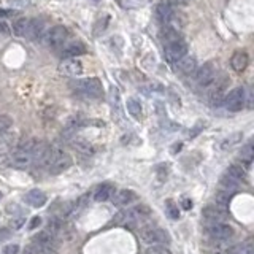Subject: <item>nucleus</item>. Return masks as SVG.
<instances>
[{"label":"nucleus","instance_id":"39448f33","mask_svg":"<svg viewBox=\"0 0 254 254\" xmlns=\"http://www.w3.org/2000/svg\"><path fill=\"white\" fill-rule=\"evenodd\" d=\"M184 54H188V44L184 40H181V37L165 43V59H167V62L175 64Z\"/></svg>","mask_w":254,"mask_h":254},{"label":"nucleus","instance_id":"f704fd0d","mask_svg":"<svg viewBox=\"0 0 254 254\" xmlns=\"http://www.w3.org/2000/svg\"><path fill=\"white\" fill-rule=\"evenodd\" d=\"M11 224H13V227L15 229H19L22 224H24V218H18V219H13L11 221Z\"/></svg>","mask_w":254,"mask_h":254},{"label":"nucleus","instance_id":"5701e85b","mask_svg":"<svg viewBox=\"0 0 254 254\" xmlns=\"http://www.w3.org/2000/svg\"><path fill=\"white\" fill-rule=\"evenodd\" d=\"M73 148L80 152V154L83 156H91L92 152H94V148H92V145L86 142V140H83V138H76L73 140Z\"/></svg>","mask_w":254,"mask_h":254},{"label":"nucleus","instance_id":"f3484780","mask_svg":"<svg viewBox=\"0 0 254 254\" xmlns=\"http://www.w3.org/2000/svg\"><path fill=\"white\" fill-rule=\"evenodd\" d=\"M113 203L118 207H123V205H129V203H132L133 200L137 199V195L133 190L130 189H123V190H118L116 194H113Z\"/></svg>","mask_w":254,"mask_h":254},{"label":"nucleus","instance_id":"2f4dec72","mask_svg":"<svg viewBox=\"0 0 254 254\" xmlns=\"http://www.w3.org/2000/svg\"><path fill=\"white\" fill-rule=\"evenodd\" d=\"M19 246L18 245H6L3 248V254H18Z\"/></svg>","mask_w":254,"mask_h":254},{"label":"nucleus","instance_id":"58836bf2","mask_svg":"<svg viewBox=\"0 0 254 254\" xmlns=\"http://www.w3.org/2000/svg\"><path fill=\"white\" fill-rule=\"evenodd\" d=\"M175 2H176V3H186L188 0H175Z\"/></svg>","mask_w":254,"mask_h":254},{"label":"nucleus","instance_id":"f257e3e1","mask_svg":"<svg viewBox=\"0 0 254 254\" xmlns=\"http://www.w3.org/2000/svg\"><path fill=\"white\" fill-rule=\"evenodd\" d=\"M70 89L76 94L81 95V97H100L104 94V87H102V83L97 78H85V80H76L70 83Z\"/></svg>","mask_w":254,"mask_h":254},{"label":"nucleus","instance_id":"412c9836","mask_svg":"<svg viewBox=\"0 0 254 254\" xmlns=\"http://www.w3.org/2000/svg\"><path fill=\"white\" fill-rule=\"evenodd\" d=\"M114 194V188L111 186V184H100V186L95 189L94 192V199L97 202H106L108 199H111V195Z\"/></svg>","mask_w":254,"mask_h":254},{"label":"nucleus","instance_id":"6ab92c4d","mask_svg":"<svg viewBox=\"0 0 254 254\" xmlns=\"http://www.w3.org/2000/svg\"><path fill=\"white\" fill-rule=\"evenodd\" d=\"M81 54H86V46H85V43H81V42L68 43L62 51L64 57H78Z\"/></svg>","mask_w":254,"mask_h":254},{"label":"nucleus","instance_id":"a211bd4d","mask_svg":"<svg viewBox=\"0 0 254 254\" xmlns=\"http://www.w3.org/2000/svg\"><path fill=\"white\" fill-rule=\"evenodd\" d=\"M44 34V22L42 19H29V27L25 37L30 38V40H37Z\"/></svg>","mask_w":254,"mask_h":254},{"label":"nucleus","instance_id":"2eb2a0df","mask_svg":"<svg viewBox=\"0 0 254 254\" xmlns=\"http://www.w3.org/2000/svg\"><path fill=\"white\" fill-rule=\"evenodd\" d=\"M248 62H250V57H248L245 51H237V53H233V56L231 57V67L233 68V72L237 73L245 72L248 67Z\"/></svg>","mask_w":254,"mask_h":254},{"label":"nucleus","instance_id":"72a5a7b5","mask_svg":"<svg viewBox=\"0 0 254 254\" xmlns=\"http://www.w3.org/2000/svg\"><path fill=\"white\" fill-rule=\"evenodd\" d=\"M40 224H42V218H38V216H34V218H32V221H30V224H29V229H30V231H34V229H37Z\"/></svg>","mask_w":254,"mask_h":254},{"label":"nucleus","instance_id":"f03ea898","mask_svg":"<svg viewBox=\"0 0 254 254\" xmlns=\"http://www.w3.org/2000/svg\"><path fill=\"white\" fill-rule=\"evenodd\" d=\"M70 165H72V157H70L68 152L59 148H53L51 151L49 162L46 165V169L51 175H59L62 171H65Z\"/></svg>","mask_w":254,"mask_h":254},{"label":"nucleus","instance_id":"7c9ffc66","mask_svg":"<svg viewBox=\"0 0 254 254\" xmlns=\"http://www.w3.org/2000/svg\"><path fill=\"white\" fill-rule=\"evenodd\" d=\"M149 253L151 254H171V251H170V248H167L164 243H159V245H154L149 250Z\"/></svg>","mask_w":254,"mask_h":254},{"label":"nucleus","instance_id":"473e14b6","mask_svg":"<svg viewBox=\"0 0 254 254\" xmlns=\"http://www.w3.org/2000/svg\"><path fill=\"white\" fill-rule=\"evenodd\" d=\"M10 229H6V227H0V241H5V240H8L10 238Z\"/></svg>","mask_w":254,"mask_h":254},{"label":"nucleus","instance_id":"423d86ee","mask_svg":"<svg viewBox=\"0 0 254 254\" xmlns=\"http://www.w3.org/2000/svg\"><path fill=\"white\" fill-rule=\"evenodd\" d=\"M207 233L216 241H226L233 237V229L226 222H210L207 226Z\"/></svg>","mask_w":254,"mask_h":254},{"label":"nucleus","instance_id":"4c0bfd02","mask_svg":"<svg viewBox=\"0 0 254 254\" xmlns=\"http://www.w3.org/2000/svg\"><path fill=\"white\" fill-rule=\"evenodd\" d=\"M13 11L11 10H0V16H11Z\"/></svg>","mask_w":254,"mask_h":254},{"label":"nucleus","instance_id":"1a4fd4ad","mask_svg":"<svg viewBox=\"0 0 254 254\" xmlns=\"http://www.w3.org/2000/svg\"><path fill=\"white\" fill-rule=\"evenodd\" d=\"M51 151H53V148L46 142H37L34 152H32V164H35L40 169H46L51 157Z\"/></svg>","mask_w":254,"mask_h":254},{"label":"nucleus","instance_id":"dca6fc26","mask_svg":"<svg viewBox=\"0 0 254 254\" xmlns=\"http://www.w3.org/2000/svg\"><path fill=\"white\" fill-rule=\"evenodd\" d=\"M46 194L43 192V190L40 189H32L29 190L27 194H25V202L29 203L30 207H34V208H40L43 207L44 203H46Z\"/></svg>","mask_w":254,"mask_h":254},{"label":"nucleus","instance_id":"cd10ccee","mask_svg":"<svg viewBox=\"0 0 254 254\" xmlns=\"http://www.w3.org/2000/svg\"><path fill=\"white\" fill-rule=\"evenodd\" d=\"M165 210H167V214L171 219H178L180 218V210H178V205L173 200H167L165 202Z\"/></svg>","mask_w":254,"mask_h":254},{"label":"nucleus","instance_id":"6e6552de","mask_svg":"<svg viewBox=\"0 0 254 254\" xmlns=\"http://www.w3.org/2000/svg\"><path fill=\"white\" fill-rule=\"evenodd\" d=\"M245 100H246V94L243 87H235L231 92L226 94L224 97V105L229 111H240L241 108L245 106Z\"/></svg>","mask_w":254,"mask_h":254},{"label":"nucleus","instance_id":"20e7f679","mask_svg":"<svg viewBox=\"0 0 254 254\" xmlns=\"http://www.w3.org/2000/svg\"><path fill=\"white\" fill-rule=\"evenodd\" d=\"M231 83V78L226 75H222L219 80H216L213 81L212 85V91H210L208 94V102H210V105L212 106H219L224 104V97H226V87L227 85Z\"/></svg>","mask_w":254,"mask_h":254},{"label":"nucleus","instance_id":"c9c22d12","mask_svg":"<svg viewBox=\"0 0 254 254\" xmlns=\"http://www.w3.org/2000/svg\"><path fill=\"white\" fill-rule=\"evenodd\" d=\"M0 35H8V27L5 22H0Z\"/></svg>","mask_w":254,"mask_h":254},{"label":"nucleus","instance_id":"a878e982","mask_svg":"<svg viewBox=\"0 0 254 254\" xmlns=\"http://www.w3.org/2000/svg\"><path fill=\"white\" fill-rule=\"evenodd\" d=\"M253 157H254L253 145H251V143H248V145H245L243 148H241V151H240V161L243 162L245 165H250L251 161H253Z\"/></svg>","mask_w":254,"mask_h":254},{"label":"nucleus","instance_id":"c756f323","mask_svg":"<svg viewBox=\"0 0 254 254\" xmlns=\"http://www.w3.org/2000/svg\"><path fill=\"white\" fill-rule=\"evenodd\" d=\"M13 124V119L6 114H0V133H5L8 132V129Z\"/></svg>","mask_w":254,"mask_h":254},{"label":"nucleus","instance_id":"9b49d317","mask_svg":"<svg viewBox=\"0 0 254 254\" xmlns=\"http://www.w3.org/2000/svg\"><path fill=\"white\" fill-rule=\"evenodd\" d=\"M203 218L208 221V224L210 222H224V219L227 218V207L214 202L213 205L203 210Z\"/></svg>","mask_w":254,"mask_h":254},{"label":"nucleus","instance_id":"ea45409f","mask_svg":"<svg viewBox=\"0 0 254 254\" xmlns=\"http://www.w3.org/2000/svg\"><path fill=\"white\" fill-rule=\"evenodd\" d=\"M0 199H2V192H0Z\"/></svg>","mask_w":254,"mask_h":254},{"label":"nucleus","instance_id":"9d476101","mask_svg":"<svg viewBox=\"0 0 254 254\" xmlns=\"http://www.w3.org/2000/svg\"><path fill=\"white\" fill-rule=\"evenodd\" d=\"M68 37V30L64 27V25H54L48 34H46V43L49 44V48H59L65 43Z\"/></svg>","mask_w":254,"mask_h":254},{"label":"nucleus","instance_id":"4468645a","mask_svg":"<svg viewBox=\"0 0 254 254\" xmlns=\"http://www.w3.org/2000/svg\"><path fill=\"white\" fill-rule=\"evenodd\" d=\"M59 72L65 76H78L83 73V64L78 59H67L61 62Z\"/></svg>","mask_w":254,"mask_h":254},{"label":"nucleus","instance_id":"aec40b11","mask_svg":"<svg viewBox=\"0 0 254 254\" xmlns=\"http://www.w3.org/2000/svg\"><path fill=\"white\" fill-rule=\"evenodd\" d=\"M156 15H157V19L161 21L162 24H167L170 16L173 15V6H171L170 2H167V0H164V2H161L157 5L156 8Z\"/></svg>","mask_w":254,"mask_h":254},{"label":"nucleus","instance_id":"393cba45","mask_svg":"<svg viewBox=\"0 0 254 254\" xmlns=\"http://www.w3.org/2000/svg\"><path fill=\"white\" fill-rule=\"evenodd\" d=\"M27 27H29V19L27 18H19L13 22V34L16 37H25L27 34Z\"/></svg>","mask_w":254,"mask_h":254},{"label":"nucleus","instance_id":"bb28decb","mask_svg":"<svg viewBox=\"0 0 254 254\" xmlns=\"http://www.w3.org/2000/svg\"><path fill=\"white\" fill-rule=\"evenodd\" d=\"M127 111H129L133 118L142 116V105H140V102L137 99L130 97L129 100H127Z\"/></svg>","mask_w":254,"mask_h":254},{"label":"nucleus","instance_id":"e433bc0d","mask_svg":"<svg viewBox=\"0 0 254 254\" xmlns=\"http://www.w3.org/2000/svg\"><path fill=\"white\" fill-rule=\"evenodd\" d=\"M183 208H184V210H189V208H192V202H190V200H188V199H184V200H183Z\"/></svg>","mask_w":254,"mask_h":254},{"label":"nucleus","instance_id":"ddd939ff","mask_svg":"<svg viewBox=\"0 0 254 254\" xmlns=\"http://www.w3.org/2000/svg\"><path fill=\"white\" fill-rule=\"evenodd\" d=\"M175 68H176V72L180 73V75H183V76L192 75L195 70H197V61H195V57L184 54L180 61L175 62Z\"/></svg>","mask_w":254,"mask_h":254},{"label":"nucleus","instance_id":"b1692460","mask_svg":"<svg viewBox=\"0 0 254 254\" xmlns=\"http://www.w3.org/2000/svg\"><path fill=\"white\" fill-rule=\"evenodd\" d=\"M224 175H227L229 178H232V180H235L237 183H240V181H243V180H245L246 171H245L243 167H240V165L233 164V165H231V167H229V169L226 170V173H224Z\"/></svg>","mask_w":254,"mask_h":254},{"label":"nucleus","instance_id":"c85d7f7f","mask_svg":"<svg viewBox=\"0 0 254 254\" xmlns=\"http://www.w3.org/2000/svg\"><path fill=\"white\" fill-rule=\"evenodd\" d=\"M240 138H241V133H233L232 137H229L226 138L224 142H222L221 145V149H227V148H232L233 145H237L240 142Z\"/></svg>","mask_w":254,"mask_h":254},{"label":"nucleus","instance_id":"7ed1b4c3","mask_svg":"<svg viewBox=\"0 0 254 254\" xmlns=\"http://www.w3.org/2000/svg\"><path fill=\"white\" fill-rule=\"evenodd\" d=\"M140 238L148 245H159V243L165 245L170 241V237L167 232L162 231L161 227L152 226V224H146V226L140 227Z\"/></svg>","mask_w":254,"mask_h":254},{"label":"nucleus","instance_id":"f8f14e48","mask_svg":"<svg viewBox=\"0 0 254 254\" xmlns=\"http://www.w3.org/2000/svg\"><path fill=\"white\" fill-rule=\"evenodd\" d=\"M10 164L16 169H27L29 165H32V151L16 146V149L11 152Z\"/></svg>","mask_w":254,"mask_h":254},{"label":"nucleus","instance_id":"4be33fe9","mask_svg":"<svg viewBox=\"0 0 254 254\" xmlns=\"http://www.w3.org/2000/svg\"><path fill=\"white\" fill-rule=\"evenodd\" d=\"M56 250H51V248H46L37 241H32L27 246L24 248V253L22 254H54Z\"/></svg>","mask_w":254,"mask_h":254},{"label":"nucleus","instance_id":"0eeeda50","mask_svg":"<svg viewBox=\"0 0 254 254\" xmlns=\"http://www.w3.org/2000/svg\"><path fill=\"white\" fill-rule=\"evenodd\" d=\"M195 83L200 87L212 86V83L216 78V65L213 62H205L200 68L195 70Z\"/></svg>","mask_w":254,"mask_h":254}]
</instances>
